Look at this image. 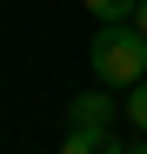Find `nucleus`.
Instances as JSON below:
<instances>
[{"instance_id": "1", "label": "nucleus", "mask_w": 147, "mask_h": 154, "mask_svg": "<svg viewBox=\"0 0 147 154\" xmlns=\"http://www.w3.org/2000/svg\"><path fill=\"white\" fill-rule=\"evenodd\" d=\"M87 67H94L100 87L127 94L134 81H147V34L134 20H100V34L87 40Z\"/></svg>"}, {"instance_id": "2", "label": "nucleus", "mask_w": 147, "mask_h": 154, "mask_svg": "<svg viewBox=\"0 0 147 154\" xmlns=\"http://www.w3.org/2000/svg\"><path fill=\"white\" fill-rule=\"evenodd\" d=\"M120 121V94L114 87H87L67 100V127H114Z\"/></svg>"}, {"instance_id": "3", "label": "nucleus", "mask_w": 147, "mask_h": 154, "mask_svg": "<svg viewBox=\"0 0 147 154\" xmlns=\"http://www.w3.org/2000/svg\"><path fill=\"white\" fill-rule=\"evenodd\" d=\"M60 154H127V141H120L114 127H67Z\"/></svg>"}, {"instance_id": "4", "label": "nucleus", "mask_w": 147, "mask_h": 154, "mask_svg": "<svg viewBox=\"0 0 147 154\" xmlns=\"http://www.w3.org/2000/svg\"><path fill=\"white\" fill-rule=\"evenodd\" d=\"M120 107H127V127H134V134H147V81H134L127 94H120Z\"/></svg>"}, {"instance_id": "5", "label": "nucleus", "mask_w": 147, "mask_h": 154, "mask_svg": "<svg viewBox=\"0 0 147 154\" xmlns=\"http://www.w3.org/2000/svg\"><path fill=\"white\" fill-rule=\"evenodd\" d=\"M94 20H134V0H80Z\"/></svg>"}, {"instance_id": "6", "label": "nucleus", "mask_w": 147, "mask_h": 154, "mask_svg": "<svg viewBox=\"0 0 147 154\" xmlns=\"http://www.w3.org/2000/svg\"><path fill=\"white\" fill-rule=\"evenodd\" d=\"M134 27H140V34H147V0H134Z\"/></svg>"}, {"instance_id": "7", "label": "nucleus", "mask_w": 147, "mask_h": 154, "mask_svg": "<svg viewBox=\"0 0 147 154\" xmlns=\"http://www.w3.org/2000/svg\"><path fill=\"white\" fill-rule=\"evenodd\" d=\"M127 154H147V134H140V147H127Z\"/></svg>"}]
</instances>
